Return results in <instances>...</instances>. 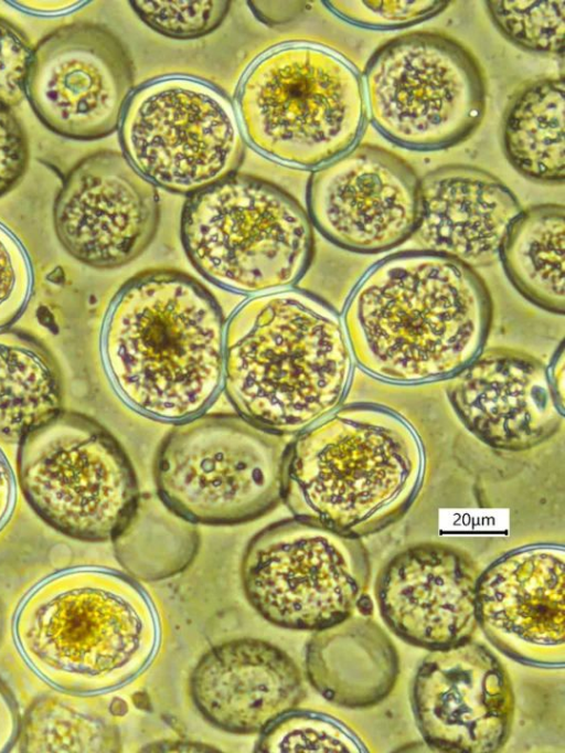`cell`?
Segmentation results:
<instances>
[{
	"label": "cell",
	"instance_id": "484cf974",
	"mask_svg": "<svg viewBox=\"0 0 565 753\" xmlns=\"http://www.w3.org/2000/svg\"><path fill=\"white\" fill-rule=\"evenodd\" d=\"M18 739L24 752L121 750L115 724L100 714L78 710L56 699H42L33 704L20 724Z\"/></svg>",
	"mask_w": 565,
	"mask_h": 753
},
{
	"label": "cell",
	"instance_id": "8fae6325",
	"mask_svg": "<svg viewBox=\"0 0 565 753\" xmlns=\"http://www.w3.org/2000/svg\"><path fill=\"white\" fill-rule=\"evenodd\" d=\"M119 141L142 177L186 195L236 173L246 149L226 93L183 74L159 76L134 89L119 124Z\"/></svg>",
	"mask_w": 565,
	"mask_h": 753
},
{
	"label": "cell",
	"instance_id": "f1b7e54d",
	"mask_svg": "<svg viewBox=\"0 0 565 753\" xmlns=\"http://www.w3.org/2000/svg\"><path fill=\"white\" fill-rule=\"evenodd\" d=\"M137 17L154 32L173 40H196L214 32L231 8L226 0L129 1Z\"/></svg>",
	"mask_w": 565,
	"mask_h": 753
},
{
	"label": "cell",
	"instance_id": "d6a6232c",
	"mask_svg": "<svg viewBox=\"0 0 565 753\" xmlns=\"http://www.w3.org/2000/svg\"><path fill=\"white\" fill-rule=\"evenodd\" d=\"M29 162L24 129L11 108L0 104V198L23 177Z\"/></svg>",
	"mask_w": 565,
	"mask_h": 753
},
{
	"label": "cell",
	"instance_id": "e0dca14e",
	"mask_svg": "<svg viewBox=\"0 0 565 753\" xmlns=\"http://www.w3.org/2000/svg\"><path fill=\"white\" fill-rule=\"evenodd\" d=\"M477 622L500 653L544 669L565 664V551L533 544L500 556L479 574Z\"/></svg>",
	"mask_w": 565,
	"mask_h": 753
},
{
	"label": "cell",
	"instance_id": "2e32d148",
	"mask_svg": "<svg viewBox=\"0 0 565 753\" xmlns=\"http://www.w3.org/2000/svg\"><path fill=\"white\" fill-rule=\"evenodd\" d=\"M416 727L434 750L493 753L509 740L514 693L508 671L483 644L429 651L413 678Z\"/></svg>",
	"mask_w": 565,
	"mask_h": 753
},
{
	"label": "cell",
	"instance_id": "52a82bcc",
	"mask_svg": "<svg viewBox=\"0 0 565 753\" xmlns=\"http://www.w3.org/2000/svg\"><path fill=\"white\" fill-rule=\"evenodd\" d=\"M180 237L203 277L252 296L291 288L315 252L313 226L298 200L268 180L237 172L189 195Z\"/></svg>",
	"mask_w": 565,
	"mask_h": 753
},
{
	"label": "cell",
	"instance_id": "74e56055",
	"mask_svg": "<svg viewBox=\"0 0 565 753\" xmlns=\"http://www.w3.org/2000/svg\"><path fill=\"white\" fill-rule=\"evenodd\" d=\"M19 3L24 4V6H20V7H23L31 12H36V13H42V14H46V13L55 14L58 12L70 10L74 7H77L76 4H79L81 2H78V1H76V2H73V1L53 2V1H51L50 6H47L49 2H46V1L40 2V4H42V6H39L36 3V1L35 2L34 1H32V2L31 1H23V2H19Z\"/></svg>",
	"mask_w": 565,
	"mask_h": 753
},
{
	"label": "cell",
	"instance_id": "836d02e7",
	"mask_svg": "<svg viewBox=\"0 0 565 753\" xmlns=\"http://www.w3.org/2000/svg\"><path fill=\"white\" fill-rule=\"evenodd\" d=\"M18 479L7 454L0 446V532L10 522L18 502Z\"/></svg>",
	"mask_w": 565,
	"mask_h": 753
},
{
	"label": "cell",
	"instance_id": "4fadbf2b",
	"mask_svg": "<svg viewBox=\"0 0 565 753\" xmlns=\"http://www.w3.org/2000/svg\"><path fill=\"white\" fill-rule=\"evenodd\" d=\"M134 85V64L120 40L103 25L75 22L33 50L25 96L53 132L96 140L119 127Z\"/></svg>",
	"mask_w": 565,
	"mask_h": 753
},
{
	"label": "cell",
	"instance_id": "603a6c76",
	"mask_svg": "<svg viewBox=\"0 0 565 753\" xmlns=\"http://www.w3.org/2000/svg\"><path fill=\"white\" fill-rule=\"evenodd\" d=\"M565 84L563 76L542 77L519 89L502 118V147L523 177L545 184L565 179Z\"/></svg>",
	"mask_w": 565,
	"mask_h": 753
},
{
	"label": "cell",
	"instance_id": "cb8c5ba5",
	"mask_svg": "<svg viewBox=\"0 0 565 753\" xmlns=\"http://www.w3.org/2000/svg\"><path fill=\"white\" fill-rule=\"evenodd\" d=\"M565 209L533 205L515 218L503 240L499 259L513 287L545 311H565Z\"/></svg>",
	"mask_w": 565,
	"mask_h": 753
},
{
	"label": "cell",
	"instance_id": "5b68a950",
	"mask_svg": "<svg viewBox=\"0 0 565 753\" xmlns=\"http://www.w3.org/2000/svg\"><path fill=\"white\" fill-rule=\"evenodd\" d=\"M424 464L420 439L404 417L377 404H350L289 442L282 501L294 517L361 539L406 513Z\"/></svg>",
	"mask_w": 565,
	"mask_h": 753
},
{
	"label": "cell",
	"instance_id": "30bf717a",
	"mask_svg": "<svg viewBox=\"0 0 565 753\" xmlns=\"http://www.w3.org/2000/svg\"><path fill=\"white\" fill-rule=\"evenodd\" d=\"M366 108L386 140L436 151L466 140L486 114L487 88L475 55L456 39L414 31L379 46L363 71Z\"/></svg>",
	"mask_w": 565,
	"mask_h": 753
},
{
	"label": "cell",
	"instance_id": "83f0119b",
	"mask_svg": "<svg viewBox=\"0 0 565 753\" xmlns=\"http://www.w3.org/2000/svg\"><path fill=\"white\" fill-rule=\"evenodd\" d=\"M484 4L493 25L515 46L563 56L565 1L491 0Z\"/></svg>",
	"mask_w": 565,
	"mask_h": 753
},
{
	"label": "cell",
	"instance_id": "4316f807",
	"mask_svg": "<svg viewBox=\"0 0 565 753\" xmlns=\"http://www.w3.org/2000/svg\"><path fill=\"white\" fill-rule=\"evenodd\" d=\"M259 734L254 747L259 753L371 751L365 739L350 724L317 710L294 708Z\"/></svg>",
	"mask_w": 565,
	"mask_h": 753
},
{
	"label": "cell",
	"instance_id": "7a4b0ae2",
	"mask_svg": "<svg viewBox=\"0 0 565 753\" xmlns=\"http://www.w3.org/2000/svg\"><path fill=\"white\" fill-rule=\"evenodd\" d=\"M225 320L211 293L172 269L129 279L106 311L100 360L119 400L145 417L180 423L223 385Z\"/></svg>",
	"mask_w": 565,
	"mask_h": 753
},
{
	"label": "cell",
	"instance_id": "44dd1931",
	"mask_svg": "<svg viewBox=\"0 0 565 753\" xmlns=\"http://www.w3.org/2000/svg\"><path fill=\"white\" fill-rule=\"evenodd\" d=\"M419 216L412 238L476 269L499 259L507 232L522 209L492 173L462 163L444 165L419 179Z\"/></svg>",
	"mask_w": 565,
	"mask_h": 753
},
{
	"label": "cell",
	"instance_id": "4dcf8cb0",
	"mask_svg": "<svg viewBox=\"0 0 565 753\" xmlns=\"http://www.w3.org/2000/svg\"><path fill=\"white\" fill-rule=\"evenodd\" d=\"M33 290V271L20 241L0 223V330L25 309Z\"/></svg>",
	"mask_w": 565,
	"mask_h": 753
},
{
	"label": "cell",
	"instance_id": "f546056e",
	"mask_svg": "<svg viewBox=\"0 0 565 753\" xmlns=\"http://www.w3.org/2000/svg\"><path fill=\"white\" fill-rule=\"evenodd\" d=\"M324 7L342 21L371 31H394L414 26L441 13L445 0H331Z\"/></svg>",
	"mask_w": 565,
	"mask_h": 753
},
{
	"label": "cell",
	"instance_id": "9c48e42d",
	"mask_svg": "<svg viewBox=\"0 0 565 753\" xmlns=\"http://www.w3.org/2000/svg\"><path fill=\"white\" fill-rule=\"evenodd\" d=\"M18 486L35 515L85 542L117 539L139 508L132 465L103 425L62 411L18 444Z\"/></svg>",
	"mask_w": 565,
	"mask_h": 753
},
{
	"label": "cell",
	"instance_id": "6da1fadb",
	"mask_svg": "<svg viewBox=\"0 0 565 753\" xmlns=\"http://www.w3.org/2000/svg\"><path fill=\"white\" fill-rule=\"evenodd\" d=\"M493 317L476 269L451 257L411 250L373 265L341 317L353 360L397 384L449 379L483 349Z\"/></svg>",
	"mask_w": 565,
	"mask_h": 753
},
{
	"label": "cell",
	"instance_id": "277c9868",
	"mask_svg": "<svg viewBox=\"0 0 565 753\" xmlns=\"http://www.w3.org/2000/svg\"><path fill=\"white\" fill-rule=\"evenodd\" d=\"M353 357L338 312L287 288L252 296L225 324L223 386L237 414L298 434L344 399Z\"/></svg>",
	"mask_w": 565,
	"mask_h": 753
},
{
	"label": "cell",
	"instance_id": "7c38bea8",
	"mask_svg": "<svg viewBox=\"0 0 565 753\" xmlns=\"http://www.w3.org/2000/svg\"><path fill=\"white\" fill-rule=\"evenodd\" d=\"M371 577L360 538L292 517L248 542L241 581L249 605L268 623L318 632L354 614Z\"/></svg>",
	"mask_w": 565,
	"mask_h": 753
},
{
	"label": "cell",
	"instance_id": "1f68e13d",
	"mask_svg": "<svg viewBox=\"0 0 565 753\" xmlns=\"http://www.w3.org/2000/svg\"><path fill=\"white\" fill-rule=\"evenodd\" d=\"M32 53L24 33L0 17V104L11 108L25 97Z\"/></svg>",
	"mask_w": 565,
	"mask_h": 753
},
{
	"label": "cell",
	"instance_id": "8d00e7d4",
	"mask_svg": "<svg viewBox=\"0 0 565 753\" xmlns=\"http://www.w3.org/2000/svg\"><path fill=\"white\" fill-rule=\"evenodd\" d=\"M550 381L561 401L564 402V349L559 347L553 363L547 367Z\"/></svg>",
	"mask_w": 565,
	"mask_h": 753
},
{
	"label": "cell",
	"instance_id": "ac0fdd59",
	"mask_svg": "<svg viewBox=\"0 0 565 753\" xmlns=\"http://www.w3.org/2000/svg\"><path fill=\"white\" fill-rule=\"evenodd\" d=\"M479 574L458 549L440 543L412 545L376 579L380 615L398 638L428 651L465 644L478 628Z\"/></svg>",
	"mask_w": 565,
	"mask_h": 753
},
{
	"label": "cell",
	"instance_id": "ffe728a7",
	"mask_svg": "<svg viewBox=\"0 0 565 753\" xmlns=\"http://www.w3.org/2000/svg\"><path fill=\"white\" fill-rule=\"evenodd\" d=\"M189 692L205 721L233 734L260 733L306 697L294 659L278 646L250 637L204 653L190 675Z\"/></svg>",
	"mask_w": 565,
	"mask_h": 753
},
{
	"label": "cell",
	"instance_id": "d6986e66",
	"mask_svg": "<svg viewBox=\"0 0 565 753\" xmlns=\"http://www.w3.org/2000/svg\"><path fill=\"white\" fill-rule=\"evenodd\" d=\"M446 392L462 425L497 449L532 448L552 436L564 417L547 367L513 349H482L449 378Z\"/></svg>",
	"mask_w": 565,
	"mask_h": 753
},
{
	"label": "cell",
	"instance_id": "d4e9b609",
	"mask_svg": "<svg viewBox=\"0 0 565 753\" xmlns=\"http://www.w3.org/2000/svg\"><path fill=\"white\" fill-rule=\"evenodd\" d=\"M60 369L33 337L0 330V439L19 444L63 411Z\"/></svg>",
	"mask_w": 565,
	"mask_h": 753
},
{
	"label": "cell",
	"instance_id": "8992f818",
	"mask_svg": "<svg viewBox=\"0 0 565 753\" xmlns=\"http://www.w3.org/2000/svg\"><path fill=\"white\" fill-rule=\"evenodd\" d=\"M234 107L245 141L278 165L316 170L359 144L367 108L362 75L320 43L289 41L243 73Z\"/></svg>",
	"mask_w": 565,
	"mask_h": 753
},
{
	"label": "cell",
	"instance_id": "d590c367",
	"mask_svg": "<svg viewBox=\"0 0 565 753\" xmlns=\"http://www.w3.org/2000/svg\"><path fill=\"white\" fill-rule=\"evenodd\" d=\"M18 709L9 691L0 682V753L9 751L18 740Z\"/></svg>",
	"mask_w": 565,
	"mask_h": 753
},
{
	"label": "cell",
	"instance_id": "3957f363",
	"mask_svg": "<svg viewBox=\"0 0 565 753\" xmlns=\"http://www.w3.org/2000/svg\"><path fill=\"white\" fill-rule=\"evenodd\" d=\"M160 612L120 571L78 565L54 572L20 602L12 637L26 666L74 696L117 691L141 677L162 645Z\"/></svg>",
	"mask_w": 565,
	"mask_h": 753
},
{
	"label": "cell",
	"instance_id": "5bb4252c",
	"mask_svg": "<svg viewBox=\"0 0 565 753\" xmlns=\"http://www.w3.org/2000/svg\"><path fill=\"white\" fill-rule=\"evenodd\" d=\"M306 203L312 226L329 242L377 254L412 237L419 216V178L396 153L358 144L312 171Z\"/></svg>",
	"mask_w": 565,
	"mask_h": 753
},
{
	"label": "cell",
	"instance_id": "7402d4cb",
	"mask_svg": "<svg viewBox=\"0 0 565 753\" xmlns=\"http://www.w3.org/2000/svg\"><path fill=\"white\" fill-rule=\"evenodd\" d=\"M306 675L329 702L364 709L385 700L398 680L399 656L386 632L354 614L315 632L306 645Z\"/></svg>",
	"mask_w": 565,
	"mask_h": 753
},
{
	"label": "cell",
	"instance_id": "ba28073f",
	"mask_svg": "<svg viewBox=\"0 0 565 753\" xmlns=\"http://www.w3.org/2000/svg\"><path fill=\"white\" fill-rule=\"evenodd\" d=\"M289 442L239 414H200L161 442L153 475L158 497L178 518L234 526L282 501Z\"/></svg>",
	"mask_w": 565,
	"mask_h": 753
},
{
	"label": "cell",
	"instance_id": "e575fe53",
	"mask_svg": "<svg viewBox=\"0 0 565 753\" xmlns=\"http://www.w3.org/2000/svg\"><path fill=\"white\" fill-rule=\"evenodd\" d=\"M253 14L266 25H281L291 22L303 10L299 1H248Z\"/></svg>",
	"mask_w": 565,
	"mask_h": 753
},
{
	"label": "cell",
	"instance_id": "9a60e30c",
	"mask_svg": "<svg viewBox=\"0 0 565 753\" xmlns=\"http://www.w3.org/2000/svg\"><path fill=\"white\" fill-rule=\"evenodd\" d=\"M159 220L157 187L115 150H100L77 162L53 205V226L62 247L96 269L118 268L140 256Z\"/></svg>",
	"mask_w": 565,
	"mask_h": 753
}]
</instances>
